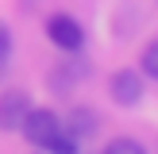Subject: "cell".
<instances>
[{
    "label": "cell",
    "instance_id": "obj_4",
    "mask_svg": "<svg viewBox=\"0 0 158 154\" xmlns=\"http://www.w3.org/2000/svg\"><path fill=\"white\" fill-rule=\"evenodd\" d=\"M27 108H31V96H27L23 89L4 92V96H0V131H19Z\"/></svg>",
    "mask_w": 158,
    "mask_h": 154
},
{
    "label": "cell",
    "instance_id": "obj_10",
    "mask_svg": "<svg viewBox=\"0 0 158 154\" xmlns=\"http://www.w3.org/2000/svg\"><path fill=\"white\" fill-rule=\"evenodd\" d=\"M4 73H8V58H0V81H4Z\"/></svg>",
    "mask_w": 158,
    "mask_h": 154
},
{
    "label": "cell",
    "instance_id": "obj_3",
    "mask_svg": "<svg viewBox=\"0 0 158 154\" xmlns=\"http://www.w3.org/2000/svg\"><path fill=\"white\" fill-rule=\"evenodd\" d=\"M108 89H112V100L120 108H135L139 100H143V73H139V69H116L112 81H108Z\"/></svg>",
    "mask_w": 158,
    "mask_h": 154
},
{
    "label": "cell",
    "instance_id": "obj_8",
    "mask_svg": "<svg viewBox=\"0 0 158 154\" xmlns=\"http://www.w3.org/2000/svg\"><path fill=\"white\" fill-rule=\"evenodd\" d=\"M139 69H143L147 77H154V81H158V38L143 50V58H139Z\"/></svg>",
    "mask_w": 158,
    "mask_h": 154
},
{
    "label": "cell",
    "instance_id": "obj_5",
    "mask_svg": "<svg viewBox=\"0 0 158 154\" xmlns=\"http://www.w3.org/2000/svg\"><path fill=\"white\" fill-rule=\"evenodd\" d=\"M97 127H100V116L93 112V108H73V112H69V120H66V131H69L73 139L97 135Z\"/></svg>",
    "mask_w": 158,
    "mask_h": 154
},
{
    "label": "cell",
    "instance_id": "obj_1",
    "mask_svg": "<svg viewBox=\"0 0 158 154\" xmlns=\"http://www.w3.org/2000/svg\"><path fill=\"white\" fill-rule=\"evenodd\" d=\"M19 131H23V139H27L31 146H46L62 131V120H58V112H50V108H27Z\"/></svg>",
    "mask_w": 158,
    "mask_h": 154
},
{
    "label": "cell",
    "instance_id": "obj_2",
    "mask_svg": "<svg viewBox=\"0 0 158 154\" xmlns=\"http://www.w3.org/2000/svg\"><path fill=\"white\" fill-rule=\"evenodd\" d=\"M46 38H50L58 50L77 54L81 43H85V31H81V23H77L73 15H50V23H46Z\"/></svg>",
    "mask_w": 158,
    "mask_h": 154
},
{
    "label": "cell",
    "instance_id": "obj_9",
    "mask_svg": "<svg viewBox=\"0 0 158 154\" xmlns=\"http://www.w3.org/2000/svg\"><path fill=\"white\" fill-rule=\"evenodd\" d=\"M8 54H12V27L0 19V58H8Z\"/></svg>",
    "mask_w": 158,
    "mask_h": 154
},
{
    "label": "cell",
    "instance_id": "obj_7",
    "mask_svg": "<svg viewBox=\"0 0 158 154\" xmlns=\"http://www.w3.org/2000/svg\"><path fill=\"white\" fill-rule=\"evenodd\" d=\"M104 154H147V146L135 143V139H112L104 146Z\"/></svg>",
    "mask_w": 158,
    "mask_h": 154
},
{
    "label": "cell",
    "instance_id": "obj_6",
    "mask_svg": "<svg viewBox=\"0 0 158 154\" xmlns=\"http://www.w3.org/2000/svg\"><path fill=\"white\" fill-rule=\"evenodd\" d=\"M43 150H46V154H81V139H73L66 127H62L58 135H54L50 143L43 146Z\"/></svg>",
    "mask_w": 158,
    "mask_h": 154
}]
</instances>
